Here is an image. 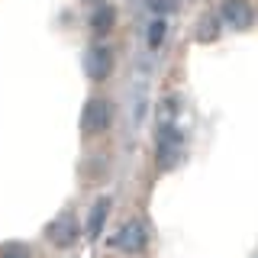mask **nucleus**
I'll return each instance as SVG.
<instances>
[{
  "label": "nucleus",
  "instance_id": "1",
  "mask_svg": "<svg viewBox=\"0 0 258 258\" xmlns=\"http://www.w3.org/2000/svg\"><path fill=\"white\" fill-rule=\"evenodd\" d=\"M113 245L119 248V252H129V255H139L145 245H149V229H145V223L139 220H129L116 229V236H113Z\"/></svg>",
  "mask_w": 258,
  "mask_h": 258
},
{
  "label": "nucleus",
  "instance_id": "2",
  "mask_svg": "<svg viewBox=\"0 0 258 258\" xmlns=\"http://www.w3.org/2000/svg\"><path fill=\"white\" fill-rule=\"evenodd\" d=\"M220 16H223L226 26H232V29H248L255 23V10L248 0H226L220 7Z\"/></svg>",
  "mask_w": 258,
  "mask_h": 258
},
{
  "label": "nucleus",
  "instance_id": "3",
  "mask_svg": "<svg viewBox=\"0 0 258 258\" xmlns=\"http://www.w3.org/2000/svg\"><path fill=\"white\" fill-rule=\"evenodd\" d=\"M177 145H181V136L177 129H158V139H155V155H158V165L161 168H171L174 158H177Z\"/></svg>",
  "mask_w": 258,
  "mask_h": 258
},
{
  "label": "nucleus",
  "instance_id": "4",
  "mask_svg": "<svg viewBox=\"0 0 258 258\" xmlns=\"http://www.w3.org/2000/svg\"><path fill=\"white\" fill-rule=\"evenodd\" d=\"M45 236L52 239V245L68 248L71 242L78 239V223H75V216H58V220H52V223H48V229H45Z\"/></svg>",
  "mask_w": 258,
  "mask_h": 258
},
{
  "label": "nucleus",
  "instance_id": "5",
  "mask_svg": "<svg viewBox=\"0 0 258 258\" xmlns=\"http://www.w3.org/2000/svg\"><path fill=\"white\" fill-rule=\"evenodd\" d=\"M84 133H103L110 126V103L107 100H91L84 110V119H81Z\"/></svg>",
  "mask_w": 258,
  "mask_h": 258
},
{
  "label": "nucleus",
  "instance_id": "6",
  "mask_svg": "<svg viewBox=\"0 0 258 258\" xmlns=\"http://www.w3.org/2000/svg\"><path fill=\"white\" fill-rule=\"evenodd\" d=\"M110 68H113L110 48H94V52H91V61H87V71H91V78L103 81V78L110 75Z\"/></svg>",
  "mask_w": 258,
  "mask_h": 258
},
{
  "label": "nucleus",
  "instance_id": "7",
  "mask_svg": "<svg viewBox=\"0 0 258 258\" xmlns=\"http://www.w3.org/2000/svg\"><path fill=\"white\" fill-rule=\"evenodd\" d=\"M107 213H110V197H100L91 210V220H87V236H94V239L100 236L103 223H107Z\"/></svg>",
  "mask_w": 258,
  "mask_h": 258
},
{
  "label": "nucleus",
  "instance_id": "8",
  "mask_svg": "<svg viewBox=\"0 0 258 258\" xmlns=\"http://www.w3.org/2000/svg\"><path fill=\"white\" fill-rule=\"evenodd\" d=\"M110 26H113V7H107V4L94 7V13H91V29L103 36V32H110Z\"/></svg>",
  "mask_w": 258,
  "mask_h": 258
},
{
  "label": "nucleus",
  "instance_id": "9",
  "mask_svg": "<svg viewBox=\"0 0 258 258\" xmlns=\"http://www.w3.org/2000/svg\"><path fill=\"white\" fill-rule=\"evenodd\" d=\"M174 119H177V100L165 97V100L158 103V129H171Z\"/></svg>",
  "mask_w": 258,
  "mask_h": 258
},
{
  "label": "nucleus",
  "instance_id": "10",
  "mask_svg": "<svg viewBox=\"0 0 258 258\" xmlns=\"http://www.w3.org/2000/svg\"><path fill=\"white\" fill-rule=\"evenodd\" d=\"M197 39H204V42H210V39H216V20H210V16H207V20L197 26Z\"/></svg>",
  "mask_w": 258,
  "mask_h": 258
},
{
  "label": "nucleus",
  "instance_id": "11",
  "mask_svg": "<svg viewBox=\"0 0 258 258\" xmlns=\"http://www.w3.org/2000/svg\"><path fill=\"white\" fill-rule=\"evenodd\" d=\"M161 39H165V23H161V20H155V23L149 26V45L155 48V45L161 42Z\"/></svg>",
  "mask_w": 258,
  "mask_h": 258
},
{
  "label": "nucleus",
  "instance_id": "12",
  "mask_svg": "<svg viewBox=\"0 0 258 258\" xmlns=\"http://www.w3.org/2000/svg\"><path fill=\"white\" fill-rule=\"evenodd\" d=\"M149 7L155 13H171V10H177V0H149Z\"/></svg>",
  "mask_w": 258,
  "mask_h": 258
},
{
  "label": "nucleus",
  "instance_id": "13",
  "mask_svg": "<svg viewBox=\"0 0 258 258\" xmlns=\"http://www.w3.org/2000/svg\"><path fill=\"white\" fill-rule=\"evenodd\" d=\"M0 258H29V252L23 245H7L4 252H0Z\"/></svg>",
  "mask_w": 258,
  "mask_h": 258
}]
</instances>
